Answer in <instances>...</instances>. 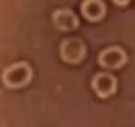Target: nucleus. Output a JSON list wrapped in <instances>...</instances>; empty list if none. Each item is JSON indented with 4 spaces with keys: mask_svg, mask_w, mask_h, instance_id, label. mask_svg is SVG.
<instances>
[{
    "mask_svg": "<svg viewBox=\"0 0 135 127\" xmlns=\"http://www.w3.org/2000/svg\"><path fill=\"white\" fill-rule=\"evenodd\" d=\"M2 80L7 87L11 88H21L28 85V81L32 80V69L27 62H16L13 65H9L2 74Z\"/></svg>",
    "mask_w": 135,
    "mask_h": 127,
    "instance_id": "obj_1",
    "label": "nucleus"
},
{
    "mask_svg": "<svg viewBox=\"0 0 135 127\" xmlns=\"http://www.w3.org/2000/svg\"><path fill=\"white\" fill-rule=\"evenodd\" d=\"M98 62L101 67L105 69H119L124 65L126 62V53L124 49H121L119 46H110L105 48L100 55H98Z\"/></svg>",
    "mask_w": 135,
    "mask_h": 127,
    "instance_id": "obj_2",
    "label": "nucleus"
},
{
    "mask_svg": "<svg viewBox=\"0 0 135 127\" xmlns=\"http://www.w3.org/2000/svg\"><path fill=\"white\" fill-rule=\"evenodd\" d=\"M61 57L62 60L69 64H78L85 57V46L80 39H66L61 44Z\"/></svg>",
    "mask_w": 135,
    "mask_h": 127,
    "instance_id": "obj_3",
    "label": "nucleus"
},
{
    "mask_svg": "<svg viewBox=\"0 0 135 127\" xmlns=\"http://www.w3.org/2000/svg\"><path fill=\"white\" fill-rule=\"evenodd\" d=\"M115 88H117V81H115V78L112 76V74L100 73V74H96L94 78H93V90H94L100 97H108V95H112L115 92Z\"/></svg>",
    "mask_w": 135,
    "mask_h": 127,
    "instance_id": "obj_4",
    "label": "nucleus"
},
{
    "mask_svg": "<svg viewBox=\"0 0 135 127\" xmlns=\"http://www.w3.org/2000/svg\"><path fill=\"white\" fill-rule=\"evenodd\" d=\"M52 21H54V25L59 30H75V28L78 27V18H76V14L73 11H69V9H57L52 16Z\"/></svg>",
    "mask_w": 135,
    "mask_h": 127,
    "instance_id": "obj_5",
    "label": "nucleus"
},
{
    "mask_svg": "<svg viewBox=\"0 0 135 127\" xmlns=\"http://www.w3.org/2000/svg\"><path fill=\"white\" fill-rule=\"evenodd\" d=\"M80 9L84 18L89 21H100L105 16V4L101 0H84Z\"/></svg>",
    "mask_w": 135,
    "mask_h": 127,
    "instance_id": "obj_6",
    "label": "nucleus"
},
{
    "mask_svg": "<svg viewBox=\"0 0 135 127\" xmlns=\"http://www.w3.org/2000/svg\"><path fill=\"white\" fill-rule=\"evenodd\" d=\"M128 2H130V0H114V4H115V5H126Z\"/></svg>",
    "mask_w": 135,
    "mask_h": 127,
    "instance_id": "obj_7",
    "label": "nucleus"
}]
</instances>
